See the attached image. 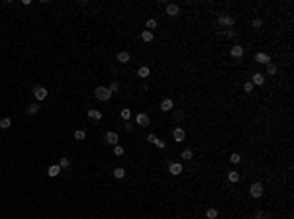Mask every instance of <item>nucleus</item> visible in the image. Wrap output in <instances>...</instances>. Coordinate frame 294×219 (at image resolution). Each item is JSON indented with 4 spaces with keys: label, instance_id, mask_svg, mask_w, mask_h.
Returning <instances> with one entry per match:
<instances>
[{
    "label": "nucleus",
    "instance_id": "1",
    "mask_svg": "<svg viewBox=\"0 0 294 219\" xmlns=\"http://www.w3.org/2000/svg\"><path fill=\"white\" fill-rule=\"evenodd\" d=\"M94 96H96L98 100H102V102H108L110 96H112V92H110L106 86H96V88H94Z\"/></svg>",
    "mask_w": 294,
    "mask_h": 219
},
{
    "label": "nucleus",
    "instance_id": "2",
    "mask_svg": "<svg viewBox=\"0 0 294 219\" xmlns=\"http://www.w3.org/2000/svg\"><path fill=\"white\" fill-rule=\"evenodd\" d=\"M249 194H251V197H261V196H263V184H261V182L251 184Z\"/></svg>",
    "mask_w": 294,
    "mask_h": 219
},
{
    "label": "nucleus",
    "instance_id": "3",
    "mask_svg": "<svg viewBox=\"0 0 294 219\" xmlns=\"http://www.w3.org/2000/svg\"><path fill=\"white\" fill-rule=\"evenodd\" d=\"M34 96L37 100H45L47 98V88L45 86H34Z\"/></svg>",
    "mask_w": 294,
    "mask_h": 219
},
{
    "label": "nucleus",
    "instance_id": "4",
    "mask_svg": "<svg viewBox=\"0 0 294 219\" xmlns=\"http://www.w3.org/2000/svg\"><path fill=\"white\" fill-rule=\"evenodd\" d=\"M184 137H186V133H184V129H183V127H175V129H173V139H175L176 143L184 141Z\"/></svg>",
    "mask_w": 294,
    "mask_h": 219
},
{
    "label": "nucleus",
    "instance_id": "5",
    "mask_svg": "<svg viewBox=\"0 0 294 219\" xmlns=\"http://www.w3.org/2000/svg\"><path fill=\"white\" fill-rule=\"evenodd\" d=\"M118 141H120V137H118V133L116 131H108L106 133V143H108V145H118Z\"/></svg>",
    "mask_w": 294,
    "mask_h": 219
},
{
    "label": "nucleus",
    "instance_id": "6",
    "mask_svg": "<svg viewBox=\"0 0 294 219\" xmlns=\"http://www.w3.org/2000/svg\"><path fill=\"white\" fill-rule=\"evenodd\" d=\"M135 123L141 125V127H147V125H149V115H147V114H137Z\"/></svg>",
    "mask_w": 294,
    "mask_h": 219
},
{
    "label": "nucleus",
    "instance_id": "7",
    "mask_svg": "<svg viewBox=\"0 0 294 219\" xmlns=\"http://www.w3.org/2000/svg\"><path fill=\"white\" fill-rule=\"evenodd\" d=\"M169 172L173 174V176H179L180 172H183V164H179V162H171V164H169Z\"/></svg>",
    "mask_w": 294,
    "mask_h": 219
},
{
    "label": "nucleus",
    "instance_id": "8",
    "mask_svg": "<svg viewBox=\"0 0 294 219\" xmlns=\"http://www.w3.org/2000/svg\"><path fill=\"white\" fill-rule=\"evenodd\" d=\"M218 22H220L222 25H233V24H235L233 18H232V16H228V14H222L220 18H218Z\"/></svg>",
    "mask_w": 294,
    "mask_h": 219
},
{
    "label": "nucleus",
    "instance_id": "9",
    "mask_svg": "<svg viewBox=\"0 0 294 219\" xmlns=\"http://www.w3.org/2000/svg\"><path fill=\"white\" fill-rule=\"evenodd\" d=\"M255 61H257V63H263V65H269V63H271V57L267 55V53H257V55H255Z\"/></svg>",
    "mask_w": 294,
    "mask_h": 219
},
{
    "label": "nucleus",
    "instance_id": "10",
    "mask_svg": "<svg viewBox=\"0 0 294 219\" xmlns=\"http://www.w3.org/2000/svg\"><path fill=\"white\" fill-rule=\"evenodd\" d=\"M229 53H232V57H235V59H241L245 51H243L241 45H235V47H232V51H229Z\"/></svg>",
    "mask_w": 294,
    "mask_h": 219
},
{
    "label": "nucleus",
    "instance_id": "11",
    "mask_svg": "<svg viewBox=\"0 0 294 219\" xmlns=\"http://www.w3.org/2000/svg\"><path fill=\"white\" fill-rule=\"evenodd\" d=\"M59 172H61V166H59V164H53V166H49V170H47V176L55 178V176H59Z\"/></svg>",
    "mask_w": 294,
    "mask_h": 219
},
{
    "label": "nucleus",
    "instance_id": "12",
    "mask_svg": "<svg viewBox=\"0 0 294 219\" xmlns=\"http://www.w3.org/2000/svg\"><path fill=\"white\" fill-rule=\"evenodd\" d=\"M167 14L171 16V18L179 16V6H176V4H167Z\"/></svg>",
    "mask_w": 294,
    "mask_h": 219
},
{
    "label": "nucleus",
    "instance_id": "13",
    "mask_svg": "<svg viewBox=\"0 0 294 219\" xmlns=\"http://www.w3.org/2000/svg\"><path fill=\"white\" fill-rule=\"evenodd\" d=\"M161 110H163V111H171V110H173V100H171V98H165L163 102H161Z\"/></svg>",
    "mask_w": 294,
    "mask_h": 219
},
{
    "label": "nucleus",
    "instance_id": "14",
    "mask_svg": "<svg viewBox=\"0 0 294 219\" xmlns=\"http://www.w3.org/2000/svg\"><path fill=\"white\" fill-rule=\"evenodd\" d=\"M251 84H257V86H261V84H265V76L261 72H255L253 74V82Z\"/></svg>",
    "mask_w": 294,
    "mask_h": 219
},
{
    "label": "nucleus",
    "instance_id": "15",
    "mask_svg": "<svg viewBox=\"0 0 294 219\" xmlns=\"http://www.w3.org/2000/svg\"><path fill=\"white\" fill-rule=\"evenodd\" d=\"M37 111H39V106H37V104H30L28 108H26V114H28V115H35Z\"/></svg>",
    "mask_w": 294,
    "mask_h": 219
},
{
    "label": "nucleus",
    "instance_id": "16",
    "mask_svg": "<svg viewBox=\"0 0 294 219\" xmlns=\"http://www.w3.org/2000/svg\"><path fill=\"white\" fill-rule=\"evenodd\" d=\"M130 61V53L127 51H120L118 53V63H127Z\"/></svg>",
    "mask_w": 294,
    "mask_h": 219
},
{
    "label": "nucleus",
    "instance_id": "17",
    "mask_svg": "<svg viewBox=\"0 0 294 219\" xmlns=\"http://www.w3.org/2000/svg\"><path fill=\"white\" fill-rule=\"evenodd\" d=\"M141 39L145 41V43H149V41H153V33L151 31H141Z\"/></svg>",
    "mask_w": 294,
    "mask_h": 219
},
{
    "label": "nucleus",
    "instance_id": "18",
    "mask_svg": "<svg viewBox=\"0 0 294 219\" xmlns=\"http://www.w3.org/2000/svg\"><path fill=\"white\" fill-rule=\"evenodd\" d=\"M88 117H90V119H100L102 114H100L98 110H88Z\"/></svg>",
    "mask_w": 294,
    "mask_h": 219
},
{
    "label": "nucleus",
    "instance_id": "19",
    "mask_svg": "<svg viewBox=\"0 0 294 219\" xmlns=\"http://www.w3.org/2000/svg\"><path fill=\"white\" fill-rule=\"evenodd\" d=\"M75 139H77V141H84V139H87V133L83 129H77L75 131Z\"/></svg>",
    "mask_w": 294,
    "mask_h": 219
},
{
    "label": "nucleus",
    "instance_id": "20",
    "mask_svg": "<svg viewBox=\"0 0 294 219\" xmlns=\"http://www.w3.org/2000/svg\"><path fill=\"white\" fill-rule=\"evenodd\" d=\"M218 217V209H214V207H210V209L206 211V219H216Z\"/></svg>",
    "mask_w": 294,
    "mask_h": 219
},
{
    "label": "nucleus",
    "instance_id": "21",
    "mask_svg": "<svg viewBox=\"0 0 294 219\" xmlns=\"http://www.w3.org/2000/svg\"><path fill=\"white\" fill-rule=\"evenodd\" d=\"M10 123H12V121H10V117H2V119H0V127H2V129H8Z\"/></svg>",
    "mask_w": 294,
    "mask_h": 219
},
{
    "label": "nucleus",
    "instance_id": "22",
    "mask_svg": "<svg viewBox=\"0 0 294 219\" xmlns=\"http://www.w3.org/2000/svg\"><path fill=\"white\" fill-rule=\"evenodd\" d=\"M137 74H139L141 78H145V76H149V67H139V71H137Z\"/></svg>",
    "mask_w": 294,
    "mask_h": 219
},
{
    "label": "nucleus",
    "instance_id": "23",
    "mask_svg": "<svg viewBox=\"0 0 294 219\" xmlns=\"http://www.w3.org/2000/svg\"><path fill=\"white\" fill-rule=\"evenodd\" d=\"M114 176H116V178H124V176H126V170L122 168V166H118V168L114 170Z\"/></svg>",
    "mask_w": 294,
    "mask_h": 219
},
{
    "label": "nucleus",
    "instance_id": "24",
    "mask_svg": "<svg viewBox=\"0 0 294 219\" xmlns=\"http://www.w3.org/2000/svg\"><path fill=\"white\" fill-rule=\"evenodd\" d=\"M228 180H229V182H239V172H229L228 174Z\"/></svg>",
    "mask_w": 294,
    "mask_h": 219
},
{
    "label": "nucleus",
    "instance_id": "25",
    "mask_svg": "<svg viewBox=\"0 0 294 219\" xmlns=\"http://www.w3.org/2000/svg\"><path fill=\"white\" fill-rule=\"evenodd\" d=\"M120 115H122V119H126V121H127V119H130V117H131V111L127 110V108H124V110L120 111Z\"/></svg>",
    "mask_w": 294,
    "mask_h": 219
},
{
    "label": "nucleus",
    "instance_id": "26",
    "mask_svg": "<svg viewBox=\"0 0 294 219\" xmlns=\"http://www.w3.org/2000/svg\"><path fill=\"white\" fill-rule=\"evenodd\" d=\"M69 164H71V162H69V158H67V157H61V161H59V166H61V170L67 168Z\"/></svg>",
    "mask_w": 294,
    "mask_h": 219
},
{
    "label": "nucleus",
    "instance_id": "27",
    "mask_svg": "<svg viewBox=\"0 0 294 219\" xmlns=\"http://www.w3.org/2000/svg\"><path fill=\"white\" fill-rule=\"evenodd\" d=\"M147 28H149V29H155V28H157V20H155V18H149V20H147Z\"/></svg>",
    "mask_w": 294,
    "mask_h": 219
},
{
    "label": "nucleus",
    "instance_id": "28",
    "mask_svg": "<svg viewBox=\"0 0 294 219\" xmlns=\"http://www.w3.org/2000/svg\"><path fill=\"white\" fill-rule=\"evenodd\" d=\"M180 157H183L184 161H190V158H192V151H188V149H186V151H183V154H180Z\"/></svg>",
    "mask_w": 294,
    "mask_h": 219
},
{
    "label": "nucleus",
    "instance_id": "29",
    "mask_svg": "<svg viewBox=\"0 0 294 219\" xmlns=\"http://www.w3.org/2000/svg\"><path fill=\"white\" fill-rule=\"evenodd\" d=\"M229 161H232L233 164H237L239 161H241V157H239V154H237V153H233V154H232V157H229Z\"/></svg>",
    "mask_w": 294,
    "mask_h": 219
},
{
    "label": "nucleus",
    "instance_id": "30",
    "mask_svg": "<svg viewBox=\"0 0 294 219\" xmlns=\"http://www.w3.org/2000/svg\"><path fill=\"white\" fill-rule=\"evenodd\" d=\"M114 154H116V157H120V154H124V147L116 145V147H114Z\"/></svg>",
    "mask_w": 294,
    "mask_h": 219
},
{
    "label": "nucleus",
    "instance_id": "31",
    "mask_svg": "<svg viewBox=\"0 0 294 219\" xmlns=\"http://www.w3.org/2000/svg\"><path fill=\"white\" fill-rule=\"evenodd\" d=\"M267 72H269V74H275V72H276V67L272 65V63H269V65H267Z\"/></svg>",
    "mask_w": 294,
    "mask_h": 219
},
{
    "label": "nucleus",
    "instance_id": "32",
    "mask_svg": "<svg viewBox=\"0 0 294 219\" xmlns=\"http://www.w3.org/2000/svg\"><path fill=\"white\" fill-rule=\"evenodd\" d=\"M147 141H149V143H153V145H157V141H159V139H157V135H147Z\"/></svg>",
    "mask_w": 294,
    "mask_h": 219
},
{
    "label": "nucleus",
    "instance_id": "33",
    "mask_svg": "<svg viewBox=\"0 0 294 219\" xmlns=\"http://www.w3.org/2000/svg\"><path fill=\"white\" fill-rule=\"evenodd\" d=\"M261 25H263V22H261L259 18H257V20H253V28H255V29H259Z\"/></svg>",
    "mask_w": 294,
    "mask_h": 219
},
{
    "label": "nucleus",
    "instance_id": "34",
    "mask_svg": "<svg viewBox=\"0 0 294 219\" xmlns=\"http://www.w3.org/2000/svg\"><path fill=\"white\" fill-rule=\"evenodd\" d=\"M243 88H245V92H253V84H251V82H245Z\"/></svg>",
    "mask_w": 294,
    "mask_h": 219
},
{
    "label": "nucleus",
    "instance_id": "35",
    "mask_svg": "<svg viewBox=\"0 0 294 219\" xmlns=\"http://www.w3.org/2000/svg\"><path fill=\"white\" fill-rule=\"evenodd\" d=\"M108 90H110V92H116V90H118V82H112L108 86Z\"/></svg>",
    "mask_w": 294,
    "mask_h": 219
}]
</instances>
